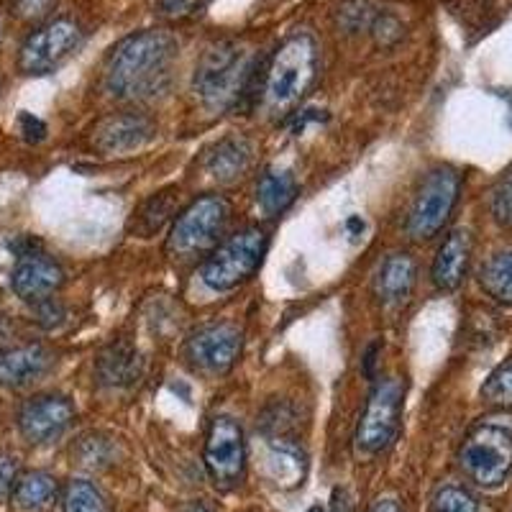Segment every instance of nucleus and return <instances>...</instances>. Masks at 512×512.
<instances>
[{"mask_svg":"<svg viewBox=\"0 0 512 512\" xmlns=\"http://www.w3.org/2000/svg\"><path fill=\"white\" fill-rule=\"evenodd\" d=\"M180 44L169 31L149 29L126 36L105 62V93L116 100H154L164 95L175 77Z\"/></svg>","mask_w":512,"mask_h":512,"instance_id":"nucleus-1","label":"nucleus"},{"mask_svg":"<svg viewBox=\"0 0 512 512\" xmlns=\"http://www.w3.org/2000/svg\"><path fill=\"white\" fill-rule=\"evenodd\" d=\"M318 77V44L310 34H292L269 59L262 82V105L269 116H285L313 88Z\"/></svg>","mask_w":512,"mask_h":512,"instance_id":"nucleus-2","label":"nucleus"},{"mask_svg":"<svg viewBox=\"0 0 512 512\" xmlns=\"http://www.w3.org/2000/svg\"><path fill=\"white\" fill-rule=\"evenodd\" d=\"M256 54L244 41H218L203 54L195 72V93L210 111H228L249 90Z\"/></svg>","mask_w":512,"mask_h":512,"instance_id":"nucleus-3","label":"nucleus"},{"mask_svg":"<svg viewBox=\"0 0 512 512\" xmlns=\"http://www.w3.org/2000/svg\"><path fill=\"white\" fill-rule=\"evenodd\" d=\"M459 466L477 487L495 489L512 472V431L505 425L482 423L464 438Z\"/></svg>","mask_w":512,"mask_h":512,"instance_id":"nucleus-4","label":"nucleus"},{"mask_svg":"<svg viewBox=\"0 0 512 512\" xmlns=\"http://www.w3.org/2000/svg\"><path fill=\"white\" fill-rule=\"evenodd\" d=\"M264 254H267V233L262 228H244V231L233 233L231 239L213 249L208 262L203 264L205 287L228 292L244 285L259 269Z\"/></svg>","mask_w":512,"mask_h":512,"instance_id":"nucleus-5","label":"nucleus"},{"mask_svg":"<svg viewBox=\"0 0 512 512\" xmlns=\"http://www.w3.org/2000/svg\"><path fill=\"white\" fill-rule=\"evenodd\" d=\"M461 195V175L451 167H438L420 182L410 205L408 233L415 241L433 239L454 213Z\"/></svg>","mask_w":512,"mask_h":512,"instance_id":"nucleus-6","label":"nucleus"},{"mask_svg":"<svg viewBox=\"0 0 512 512\" xmlns=\"http://www.w3.org/2000/svg\"><path fill=\"white\" fill-rule=\"evenodd\" d=\"M228 223H231L228 200L221 195H203L180 213L169 236V249L180 256H195L216 249Z\"/></svg>","mask_w":512,"mask_h":512,"instance_id":"nucleus-7","label":"nucleus"},{"mask_svg":"<svg viewBox=\"0 0 512 512\" xmlns=\"http://www.w3.org/2000/svg\"><path fill=\"white\" fill-rule=\"evenodd\" d=\"M402 397H405V384L397 377H387L374 384L359 425H356L354 441L359 454L377 456L395 441L397 431H400Z\"/></svg>","mask_w":512,"mask_h":512,"instance_id":"nucleus-8","label":"nucleus"},{"mask_svg":"<svg viewBox=\"0 0 512 512\" xmlns=\"http://www.w3.org/2000/svg\"><path fill=\"white\" fill-rule=\"evenodd\" d=\"M82 44V29L72 18H54L26 36L18 49V70L24 75H49Z\"/></svg>","mask_w":512,"mask_h":512,"instance_id":"nucleus-9","label":"nucleus"},{"mask_svg":"<svg viewBox=\"0 0 512 512\" xmlns=\"http://www.w3.org/2000/svg\"><path fill=\"white\" fill-rule=\"evenodd\" d=\"M205 472L221 489H233L241 484L246 472V438L239 420L231 415H218L210 420L205 436Z\"/></svg>","mask_w":512,"mask_h":512,"instance_id":"nucleus-10","label":"nucleus"},{"mask_svg":"<svg viewBox=\"0 0 512 512\" xmlns=\"http://www.w3.org/2000/svg\"><path fill=\"white\" fill-rule=\"evenodd\" d=\"M244 333L233 323H208L192 331L185 344V359L195 372L223 377L239 361Z\"/></svg>","mask_w":512,"mask_h":512,"instance_id":"nucleus-11","label":"nucleus"},{"mask_svg":"<svg viewBox=\"0 0 512 512\" xmlns=\"http://www.w3.org/2000/svg\"><path fill=\"white\" fill-rule=\"evenodd\" d=\"M75 405L70 397L47 392L36 395L24 402V408L18 410V431L29 443H52L62 436L75 420Z\"/></svg>","mask_w":512,"mask_h":512,"instance_id":"nucleus-12","label":"nucleus"},{"mask_svg":"<svg viewBox=\"0 0 512 512\" xmlns=\"http://www.w3.org/2000/svg\"><path fill=\"white\" fill-rule=\"evenodd\" d=\"M154 136L152 118L141 113H113L93 131V144L103 154H128L149 144Z\"/></svg>","mask_w":512,"mask_h":512,"instance_id":"nucleus-13","label":"nucleus"},{"mask_svg":"<svg viewBox=\"0 0 512 512\" xmlns=\"http://www.w3.org/2000/svg\"><path fill=\"white\" fill-rule=\"evenodd\" d=\"M64 285V272L54 259L44 256L41 251L26 254L18 259L11 274V287L26 303H39L44 297H52Z\"/></svg>","mask_w":512,"mask_h":512,"instance_id":"nucleus-14","label":"nucleus"},{"mask_svg":"<svg viewBox=\"0 0 512 512\" xmlns=\"http://www.w3.org/2000/svg\"><path fill=\"white\" fill-rule=\"evenodd\" d=\"M54 367V354L44 344H21L0 349V387L21 390L39 382Z\"/></svg>","mask_w":512,"mask_h":512,"instance_id":"nucleus-15","label":"nucleus"},{"mask_svg":"<svg viewBox=\"0 0 512 512\" xmlns=\"http://www.w3.org/2000/svg\"><path fill=\"white\" fill-rule=\"evenodd\" d=\"M472 259V236L464 228H456L443 239L433 262V285L443 292H454L464 282L466 269Z\"/></svg>","mask_w":512,"mask_h":512,"instance_id":"nucleus-16","label":"nucleus"},{"mask_svg":"<svg viewBox=\"0 0 512 512\" xmlns=\"http://www.w3.org/2000/svg\"><path fill=\"white\" fill-rule=\"evenodd\" d=\"M251 154H254V149H251V141L246 136H223L205 154V172L218 182H236L246 175Z\"/></svg>","mask_w":512,"mask_h":512,"instance_id":"nucleus-17","label":"nucleus"},{"mask_svg":"<svg viewBox=\"0 0 512 512\" xmlns=\"http://www.w3.org/2000/svg\"><path fill=\"white\" fill-rule=\"evenodd\" d=\"M264 472L274 487L295 489L297 484H303L305 472H308L305 451L292 441H285V438L269 441L267 456H264Z\"/></svg>","mask_w":512,"mask_h":512,"instance_id":"nucleus-18","label":"nucleus"},{"mask_svg":"<svg viewBox=\"0 0 512 512\" xmlns=\"http://www.w3.org/2000/svg\"><path fill=\"white\" fill-rule=\"evenodd\" d=\"M418 277V267L410 254H390L379 267L374 290L384 305H400L410 297Z\"/></svg>","mask_w":512,"mask_h":512,"instance_id":"nucleus-19","label":"nucleus"},{"mask_svg":"<svg viewBox=\"0 0 512 512\" xmlns=\"http://www.w3.org/2000/svg\"><path fill=\"white\" fill-rule=\"evenodd\" d=\"M144 359L128 341H116L100 354L98 382L105 387H131L141 379Z\"/></svg>","mask_w":512,"mask_h":512,"instance_id":"nucleus-20","label":"nucleus"},{"mask_svg":"<svg viewBox=\"0 0 512 512\" xmlns=\"http://www.w3.org/2000/svg\"><path fill=\"white\" fill-rule=\"evenodd\" d=\"M177 205H180V190L177 187H164V190L154 192L152 198L146 200L134 213L131 231L141 236V239H149V236L162 231L164 223L175 216Z\"/></svg>","mask_w":512,"mask_h":512,"instance_id":"nucleus-21","label":"nucleus"},{"mask_svg":"<svg viewBox=\"0 0 512 512\" xmlns=\"http://www.w3.org/2000/svg\"><path fill=\"white\" fill-rule=\"evenodd\" d=\"M59 495L57 479L49 472H26L18 477L13 487V505L18 512H41L47 510Z\"/></svg>","mask_w":512,"mask_h":512,"instance_id":"nucleus-22","label":"nucleus"},{"mask_svg":"<svg viewBox=\"0 0 512 512\" xmlns=\"http://www.w3.org/2000/svg\"><path fill=\"white\" fill-rule=\"evenodd\" d=\"M295 198L297 180L290 172H282V169H269V172H264L262 180H259V187H256V200H259V205H262L267 216H277V213L287 210Z\"/></svg>","mask_w":512,"mask_h":512,"instance_id":"nucleus-23","label":"nucleus"},{"mask_svg":"<svg viewBox=\"0 0 512 512\" xmlns=\"http://www.w3.org/2000/svg\"><path fill=\"white\" fill-rule=\"evenodd\" d=\"M479 285L492 300L512 305V251H500L479 269Z\"/></svg>","mask_w":512,"mask_h":512,"instance_id":"nucleus-24","label":"nucleus"},{"mask_svg":"<svg viewBox=\"0 0 512 512\" xmlns=\"http://www.w3.org/2000/svg\"><path fill=\"white\" fill-rule=\"evenodd\" d=\"M62 512H111V507L95 484L75 479L64 489Z\"/></svg>","mask_w":512,"mask_h":512,"instance_id":"nucleus-25","label":"nucleus"},{"mask_svg":"<svg viewBox=\"0 0 512 512\" xmlns=\"http://www.w3.org/2000/svg\"><path fill=\"white\" fill-rule=\"evenodd\" d=\"M482 400L492 408H512V359L489 374L482 384Z\"/></svg>","mask_w":512,"mask_h":512,"instance_id":"nucleus-26","label":"nucleus"},{"mask_svg":"<svg viewBox=\"0 0 512 512\" xmlns=\"http://www.w3.org/2000/svg\"><path fill=\"white\" fill-rule=\"evenodd\" d=\"M431 512H479V502L469 489L446 484L433 497Z\"/></svg>","mask_w":512,"mask_h":512,"instance_id":"nucleus-27","label":"nucleus"},{"mask_svg":"<svg viewBox=\"0 0 512 512\" xmlns=\"http://www.w3.org/2000/svg\"><path fill=\"white\" fill-rule=\"evenodd\" d=\"M64 318H67V310H64V305L54 295L34 303V320L44 331H52V328L62 326Z\"/></svg>","mask_w":512,"mask_h":512,"instance_id":"nucleus-28","label":"nucleus"},{"mask_svg":"<svg viewBox=\"0 0 512 512\" xmlns=\"http://www.w3.org/2000/svg\"><path fill=\"white\" fill-rule=\"evenodd\" d=\"M372 31H374V39H377L379 47L390 49L402 39V34H405V26L400 24V18L397 16H392V13H384V16H379L377 21H374Z\"/></svg>","mask_w":512,"mask_h":512,"instance_id":"nucleus-29","label":"nucleus"},{"mask_svg":"<svg viewBox=\"0 0 512 512\" xmlns=\"http://www.w3.org/2000/svg\"><path fill=\"white\" fill-rule=\"evenodd\" d=\"M57 0H13V11L24 21H41L52 13Z\"/></svg>","mask_w":512,"mask_h":512,"instance_id":"nucleus-30","label":"nucleus"},{"mask_svg":"<svg viewBox=\"0 0 512 512\" xmlns=\"http://www.w3.org/2000/svg\"><path fill=\"white\" fill-rule=\"evenodd\" d=\"M18 482V459L13 454H0V502L13 495Z\"/></svg>","mask_w":512,"mask_h":512,"instance_id":"nucleus-31","label":"nucleus"},{"mask_svg":"<svg viewBox=\"0 0 512 512\" xmlns=\"http://www.w3.org/2000/svg\"><path fill=\"white\" fill-rule=\"evenodd\" d=\"M18 123H21V134H24L29 144H39V141L47 139V123L36 118L34 113H21Z\"/></svg>","mask_w":512,"mask_h":512,"instance_id":"nucleus-32","label":"nucleus"},{"mask_svg":"<svg viewBox=\"0 0 512 512\" xmlns=\"http://www.w3.org/2000/svg\"><path fill=\"white\" fill-rule=\"evenodd\" d=\"M205 0H159V11L169 18H182L198 11Z\"/></svg>","mask_w":512,"mask_h":512,"instance_id":"nucleus-33","label":"nucleus"},{"mask_svg":"<svg viewBox=\"0 0 512 512\" xmlns=\"http://www.w3.org/2000/svg\"><path fill=\"white\" fill-rule=\"evenodd\" d=\"M328 512H354V500H351L349 489H346V487H336V489H333Z\"/></svg>","mask_w":512,"mask_h":512,"instance_id":"nucleus-34","label":"nucleus"},{"mask_svg":"<svg viewBox=\"0 0 512 512\" xmlns=\"http://www.w3.org/2000/svg\"><path fill=\"white\" fill-rule=\"evenodd\" d=\"M369 512H402V507L397 505L395 500H379V502H374L372 510Z\"/></svg>","mask_w":512,"mask_h":512,"instance_id":"nucleus-35","label":"nucleus"},{"mask_svg":"<svg viewBox=\"0 0 512 512\" xmlns=\"http://www.w3.org/2000/svg\"><path fill=\"white\" fill-rule=\"evenodd\" d=\"M374 354H377V344H372L367 349V356H364V372H367V377H372V369H374Z\"/></svg>","mask_w":512,"mask_h":512,"instance_id":"nucleus-36","label":"nucleus"},{"mask_svg":"<svg viewBox=\"0 0 512 512\" xmlns=\"http://www.w3.org/2000/svg\"><path fill=\"white\" fill-rule=\"evenodd\" d=\"M349 228H351V231H364V221H359V218H351V221H349Z\"/></svg>","mask_w":512,"mask_h":512,"instance_id":"nucleus-37","label":"nucleus"},{"mask_svg":"<svg viewBox=\"0 0 512 512\" xmlns=\"http://www.w3.org/2000/svg\"><path fill=\"white\" fill-rule=\"evenodd\" d=\"M187 512H210V510L205 505H200V502H195V505L187 507Z\"/></svg>","mask_w":512,"mask_h":512,"instance_id":"nucleus-38","label":"nucleus"},{"mask_svg":"<svg viewBox=\"0 0 512 512\" xmlns=\"http://www.w3.org/2000/svg\"><path fill=\"white\" fill-rule=\"evenodd\" d=\"M308 512H326V510H323V507H320V505H313Z\"/></svg>","mask_w":512,"mask_h":512,"instance_id":"nucleus-39","label":"nucleus"}]
</instances>
